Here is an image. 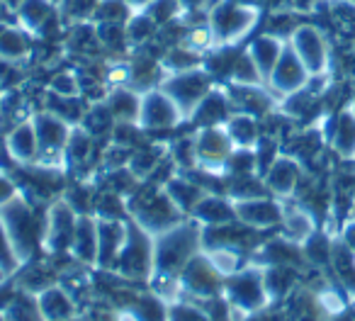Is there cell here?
<instances>
[{
	"mask_svg": "<svg viewBox=\"0 0 355 321\" xmlns=\"http://www.w3.org/2000/svg\"><path fill=\"white\" fill-rule=\"evenodd\" d=\"M214 85H217V80H214V76L209 73L205 66L180 71V73H166L161 80V88L171 95L173 103L185 114V119L195 112V107L202 103L205 95H207Z\"/></svg>",
	"mask_w": 355,
	"mask_h": 321,
	"instance_id": "277c9868",
	"label": "cell"
},
{
	"mask_svg": "<svg viewBox=\"0 0 355 321\" xmlns=\"http://www.w3.org/2000/svg\"><path fill=\"white\" fill-rule=\"evenodd\" d=\"M285 46H287V40H282V37H277V35H270V32H263V35H256L248 42L246 51H248V56L256 61L263 78H268L270 71L275 69V64L280 61Z\"/></svg>",
	"mask_w": 355,
	"mask_h": 321,
	"instance_id": "44dd1931",
	"label": "cell"
},
{
	"mask_svg": "<svg viewBox=\"0 0 355 321\" xmlns=\"http://www.w3.org/2000/svg\"><path fill=\"white\" fill-rule=\"evenodd\" d=\"M166 193H168V198L175 202V207L180 209L183 214H193L195 205H198L200 200L205 198V190L200 188V185L185 180V178L166 180Z\"/></svg>",
	"mask_w": 355,
	"mask_h": 321,
	"instance_id": "f546056e",
	"label": "cell"
},
{
	"mask_svg": "<svg viewBox=\"0 0 355 321\" xmlns=\"http://www.w3.org/2000/svg\"><path fill=\"white\" fill-rule=\"evenodd\" d=\"M37 141H40V161H56L59 156H66V144L71 137V124L66 119L56 117L49 110L32 114Z\"/></svg>",
	"mask_w": 355,
	"mask_h": 321,
	"instance_id": "8fae6325",
	"label": "cell"
},
{
	"mask_svg": "<svg viewBox=\"0 0 355 321\" xmlns=\"http://www.w3.org/2000/svg\"><path fill=\"white\" fill-rule=\"evenodd\" d=\"M350 3H355V0H350Z\"/></svg>",
	"mask_w": 355,
	"mask_h": 321,
	"instance_id": "f907efd6",
	"label": "cell"
},
{
	"mask_svg": "<svg viewBox=\"0 0 355 321\" xmlns=\"http://www.w3.org/2000/svg\"><path fill=\"white\" fill-rule=\"evenodd\" d=\"M144 12L151 15V20L158 27L173 25V22L183 20V8H180V0H156L153 6H148Z\"/></svg>",
	"mask_w": 355,
	"mask_h": 321,
	"instance_id": "8d00e7d4",
	"label": "cell"
},
{
	"mask_svg": "<svg viewBox=\"0 0 355 321\" xmlns=\"http://www.w3.org/2000/svg\"><path fill=\"white\" fill-rule=\"evenodd\" d=\"M35 37L25 27L17 25L15 20L0 25V59L25 66L32 59V54H35Z\"/></svg>",
	"mask_w": 355,
	"mask_h": 321,
	"instance_id": "e0dca14e",
	"label": "cell"
},
{
	"mask_svg": "<svg viewBox=\"0 0 355 321\" xmlns=\"http://www.w3.org/2000/svg\"><path fill=\"white\" fill-rule=\"evenodd\" d=\"M282 224H285V234L292 241H304L311 236V217L302 209L282 212Z\"/></svg>",
	"mask_w": 355,
	"mask_h": 321,
	"instance_id": "74e56055",
	"label": "cell"
},
{
	"mask_svg": "<svg viewBox=\"0 0 355 321\" xmlns=\"http://www.w3.org/2000/svg\"><path fill=\"white\" fill-rule=\"evenodd\" d=\"M290 49L300 56V61L306 66L309 76H324L329 69V44L319 27L314 25H297V30L287 40Z\"/></svg>",
	"mask_w": 355,
	"mask_h": 321,
	"instance_id": "30bf717a",
	"label": "cell"
},
{
	"mask_svg": "<svg viewBox=\"0 0 355 321\" xmlns=\"http://www.w3.org/2000/svg\"><path fill=\"white\" fill-rule=\"evenodd\" d=\"M258 8H266V10H270V12H277V10L290 8V0H258Z\"/></svg>",
	"mask_w": 355,
	"mask_h": 321,
	"instance_id": "b9f144b4",
	"label": "cell"
},
{
	"mask_svg": "<svg viewBox=\"0 0 355 321\" xmlns=\"http://www.w3.org/2000/svg\"><path fill=\"white\" fill-rule=\"evenodd\" d=\"M0 219H3V227H6L8 236H10L12 246H15L20 263L27 261L37 251V246L44 241V227H40L35 207H30L17 195V198H12L10 202L0 207Z\"/></svg>",
	"mask_w": 355,
	"mask_h": 321,
	"instance_id": "3957f363",
	"label": "cell"
},
{
	"mask_svg": "<svg viewBox=\"0 0 355 321\" xmlns=\"http://www.w3.org/2000/svg\"><path fill=\"white\" fill-rule=\"evenodd\" d=\"M202 251V229L198 222H180L168 232L153 236V272L175 280L190 258Z\"/></svg>",
	"mask_w": 355,
	"mask_h": 321,
	"instance_id": "6da1fadb",
	"label": "cell"
},
{
	"mask_svg": "<svg viewBox=\"0 0 355 321\" xmlns=\"http://www.w3.org/2000/svg\"><path fill=\"white\" fill-rule=\"evenodd\" d=\"M331 144L340 156H355V114L340 112L331 124Z\"/></svg>",
	"mask_w": 355,
	"mask_h": 321,
	"instance_id": "4dcf8cb0",
	"label": "cell"
},
{
	"mask_svg": "<svg viewBox=\"0 0 355 321\" xmlns=\"http://www.w3.org/2000/svg\"><path fill=\"white\" fill-rule=\"evenodd\" d=\"M236 219L243 227L251 229H268L282 222V207L268 198H251V200H236L234 202Z\"/></svg>",
	"mask_w": 355,
	"mask_h": 321,
	"instance_id": "2e32d148",
	"label": "cell"
},
{
	"mask_svg": "<svg viewBox=\"0 0 355 321\" xmlns=\"http://www.w3.org/2000/svg\"><path fill=\"white\" fill-rule=\"evenodd\" d=\"M193 219L200 227H222V224H232L236 219L234 212V202L217 195H205L193 209Z\"/></svg>",
	"mask_w": 355,
	"mask_h": 321,
	"instance_id": "d4e9b609",
	"label": "cell"
},
{
	"mask_svg": "<svg viewBox=\"0 0 355 321\" xmlns=\"http://www.w3.org/2000/svg\"><path fill=\"white\" fill-rule=\"evenodd\" d=\"M261 20V8L243 6L236 0H222L207 10V25L217 46H236L243 42Z\"/></svg>",
	"mask_w": 355,
	"mask_h": 321,
	"instance_id": "7a4b0ae2",
	"label": "cell"
},
{
	"mask_svg": "<svg viewBox=\"0 0 355 321\" xmlns=\"http://www.w3.org/2000/svg\"><path fill=\"white\" fill-rule=\"evenodd\" d=\"M42 304V311H44L46 316H51V319H66V316L73 314V304H71V300L66 297V292L61 290H46L44 295H42L40 300Z\"/></svg>",
	"mask_w": 355,
	"mask_h": 321,
	"instance_id": "e575fe53",
	"label": "cell"
},
{
	"mask_svg": "<svg viewBox=\"0 0 355 321\" xmlns=\"http://www.w3.org/2000/svg\"><path fill=\"white\" fill-rule=\"evenodd\" d=\"M180 122H185V114L163 88L141 93V110H139L137 122L141 132H166V129L178 127Z\"/></svg>",
	"mask_w": 355,
	"mask_h": 321,
	"instance_id": "52a82bcc",
	"label": "cell"
},
{
	"mask_svg": "<svg viewBox=\"0 0 355 321\" xmlns=\"http://www.w3.org/2000/svg\"><path fill=\"white\" fill-rule=\"evenodd\" d=\"M114 266L119 268V272H124L127 277H137V280H144L153 272V236L134 219L127 222V238H124Z\"/></svg>",
	"mask_w": 355,
	"mask_h": 321,
	"instance_id": "8992f818",
	"label": "cell"
},
{
	"mask_svg": "<svg viewBox=\"0 0 355 321\" xmlns=\"http://www.w3.org/2000/svg\"><path fill=\"white\" fill-rule=\"evenodd\" d=\"M180 8H183V17L190 22L207 20V10L212 8V0H180Z\"/></svg>",
	"mask_w": 355,
	"mask_h": 321,
	"instance_id": "ab89813d",
	"label": "cell"
},
{
	"mask_svg": "<svg viewBox=\"0 0 355 321\" xmlns=\"http://www.w3.org/2000/svg\"><path fill=\"white\" fill-rule=\"evenodd\" d=\"M127 238V222L98 217V266H112Z\"/></svg>",
	"mask_w": 355,
	"mask_h": 321,
	"instance_id": "ffe728a7",
	"label": "cell"
},
{
	"mask_svg": "<svg viewBox=\"0 0 355 321\" xmlns=\"http://www.w3.org/2000/svg\"><path fill=\"white\" fill-rule=\"evenodd\" d=\"M20 266V258L15 253V246H12L10 236H8L6 227H3V219H0V270L10 272Z\"/></svg>",
	"mask_w": 355,
	"mask_h": 321,
	"instance_id": "f35d334b",
	"label": "cell"
},
{
	"mask_svg": "<svg viewBox=\"0 0 355 321\" xmlns=\"http://www.w3.org/2000/svg\"><path fill=\"white\" fill-rule=\"evenodd\" d=\"M214 3H222V0H212V6H214Z\"/></svg>",
	"mask_w": 355,
	"mask_h": 321,
	"instance_id": "c3c4849f",
	"label": "cell"
},
{
	"mask_svg": "<svg viewBox=\"0 0 355 321\" xmlns=\"http://www.w3.org/2000/svg\"><path fill=\"white\" fill-rule=\"evenodd\" d=\"M12 198H17V188H15V183H12L10 178H8L3 171H0V207L6 202H10Z\"/></svg>",
	"mask_w": 355,
	"mask_h": 321,
	"instance_id": "60d3db41",
	"label": "cell"
},
{
	"mask_svg": "<svg viewBox=\"0 0 355 321\" xmlns=\"http://www.w3.org/2000/svg\"><path fill=\"white\" fill-rule=\"evenodd\" d=\"M353 114H355V105H353Z\"/></svg>",
	"mask_w": 355,
	"mask_h": 321,
	"instance_id": "681fc988",
	"label": "cell"
},
{
	"mask_svg": "<svg viewBox=\"0 0 355 321\" xmlns=\"http://www.w3.org/2000/svg\"><path fill=\"white\" fill-rule=\"evenodd\" d=\"M266 188L275 195H290L297 188V180H300V164L290 156H277L275 164L266 171Z\"/></svg>",
	"mask_w": 355,
	"mask_h": 321,
	"instance_id": "484cf974",
	"label": "cell"
},
{
	"mask_svg": "<svg viewBox=\"0 0 355 321\" xmlns=\"http://www.w3.org/2000/svg\"><path fill=\"white\" fill-rule=\"evenodd\" d=\"M105 105H107L114 124H137L139 110H141V93L129 88V85L110 88L107 98H105Z\"/></svg>",
	"mask_w": 355,
	"mask_h": 321,
	"instance_id": "cb8c5ba5",
	"label": "cell"
},
{
	"mask_svg": "<svg viewBox=\"0 0 355 321\" xmlns=\"http://www.w3.org/2000/svg\"><path fill=\"white\" fill-rule=\"evenodd\" d=\"M124 3H127L134 12H141V10H146L148 6H153L156 0H124Z\"/></svg>",
	"mask_w": 355,
	"mask_h": 321,
	"instance_id": "ee69618b",
	"label": "cell"
},
{
	"mask_svg": "<svg viewBox=\"0 0 355 321\" xmlns=\"http://www.w3.org/2000/svg\"><path fill=\"white\" fill-rule=\"evenodd\" d=\"M132 12L134 10L124 0H100L98 10H95L90 22H117V25H124L132 17Z\"/></svg>",
	"mask_w": 355,
	"mask_h": 321,
	"instance_id": "d590c367",
	"label": "cell"
},
{
	"mask_svg": "<svg viewBox=\"0 0 355 321\" xmlns=\"http://www.w3.org/2000/svg\"><path fill=\"white\" fill-rule=\"evenodd\" d=\"M195 164H200L205 171H222L227 166L229 156L234 153V141L224 124L219 127H198L193 137Z\"/></svg>",
	"mask_w": 355,
	"mask_h": 321,
	"instance_id": "ba28073f",
	"label": "cell"
},
{
	"mask_svg": "<svg viewBox=\"0 0 355 321\" xmlns=\"http://www.w3.org/2000/svg\"><path fill=\"white\" fill-rule=\"evenodd\" d=\"M15 17H12V10L6 6V0H0V25H6V22H12Z\"/></svg>",
	"mask_w": 355,
	"mask_h": 321,
	"instance_id": "f6af8a7d",
	"label": "cell"
},
{
	"mask_svg": "<svg viewBox=\"0 0 355 321\" xmlns=\"http://www.w3.org/2000/svg\"><path fill=\"white\" fill-rule=\"evenodd\" d=\"M132 219L141 229H146L151 236H158V234L168 232V229L183 222V212L168 198L166 190H153V193L144 195L134 202Z\"/></svg>",
	"mask_w": 355,
	"mask_h": 321,
	"instance_id": "5b68a950",
	"label": "cell"
},
{
	"mask_svg": "<svg viewBox=\"0 0 355 321\" xmlns=\"http://www.w3.org/2000/svg\"><path fill=\"white\" fill-rule=\"evenodd\" d=\"M98 6H100V0H64L59 6V10L66 25H76V22L93 20Z\"/></svg>",
	"mask_w": 355,
	"mask_h": 321,
	"instance_id": "836d02e7",
	"label": "cell"
},
{
	"mask_svg": "<svg viewBox=\"0 0 355 321\" xmlns=\"http://www.w3.org/2000/svg\"><path fill=\"white\" fill-rule=\"evenodd\" d=\"M229 103H232L234 112L251 114V117H263L272 110V93L268 85H227Z\"/></svg>",
	"mask_w": 355,
	"mask_h": 321,
	"instance_id": "5bb4252c",
	"label": "cell"
},
{
	"mask_svg": "<svg viewBox=\"0 0 355 321\" xmlns=\"http://www.w3.org/2000/svg\"><path fill=\"white\" fill-rule=\"evenodd\" d=\"M229 83H236V85H266V78L263 73L258 71L256 61L248 56V51L243 49L241 54L236 56L232 66V73H229Z\"/></svg>",
	"mask_w": 355,
	"mask_h": 321,
	"instance_id": "1f68e13d",
	"label": "cell"
},
{
	"mask_svg": "<svg viewBox=\"0 0 355 321\" xmlns=\"http://www.w3.org/2000/svg\"><path fill=\"white\" fill-rule=\"evenodd\" d=\"M161 66L166 73H180V71L200 69V66H205V54H198V51H193L185 44H175L163 49Z\"/></svg>",
	"mask_w": 355,
	"mask_h": 321,
	"instance_id": "83f0119b",
	"label": "cell"
},
{
	"mask_svg": "<svg viewBox=\"0 0 355 321\" xmlns=\"http://www.w3.org/2000/svg\"><path fill=\"white\" fill-rule=\"evenodd\" d=\"M158 30H161V27H158L156 22L151 20V15L144 10L132 12V17L124 22V32H127V42H129V46H132V51L139 49V46H146V44H151V42H156Z\"/></svg>",
	"mask_w": 355,
	"mask_h": 321,
	"instance_id": "f1b7e54d",
	"label": "cell"
},
{
	"mask_svg": "<svg viewBox=\"0 0 355 321\" xmlns=\"http://www.w3.org/2000/svg\"><path fill=\"white\" fill-rule=\"evenodd\" d=\"M3 275H6V272H3V270H0V280H3Z\"/></svg>",
	"mask_w": 355,
	"mask_h": 321,
	"instance_id": "7dc6e473",
	"label": "cell"
},
{
	"mask_svg": "<svg viewBox=\"0 0 355 321\" xmlns=\"http://www.w3.org/2000/svg\"><path fill=\"white\" fill-rule=\"evenodd\" d=\"M343 241H345V248H348L350 253H355V222L345 224V229H343Z\"/></svg>",
	"mask_w": 355,
	"mask_h": 321,
	"instance_id": "7bdbcfd3",
	"label": "cell"
},
{
	"mask_svg": "<svg viewBox=\"0 0 355 321\" xmlns=\"http://www.w3.org/2000/svg\"><path fill=\"white\" fill-rule=\"evenodd\" d=\"M224 129L229 132V137H232L236 148H253L258 144V139H261L258 119L243 112H232V117L227 119Z\"/></svg>",
	"mask_w": 355,
	"mask_h": 321,
	"instance_id": "4316f807",
	"label": "cell"
},
{
	"mask_svg": "<svg viewBox=\"0 0 355 321\" xmlns=\"http://www.w3.org/2000/svg\"><path fill=\"white\" fill-rule=\"evenodd\" d=\"M219 277H222V272L212 266L207 253L200 251L198 256L190 258V263L183 268V272L178 275V280H180V285H183L185 290L207 297V295H212L214 287L219 285Z\"/></svg>",
	"mask_w": 355,
	"mask_h": 321,
	"instance_id": "9a60e30c",
	"label": "cell"
},
{
	"mask_svg": "<svg viewBox=\"0 0 355 321\" xmlns=\"http://www.w3.org/2000/svg\"><path fill=\"white\" fill-rule=\"evenodd\" d=\"M12 17L35 40H46L64 25L59 6L51 0H20V6L12 10Z\"/></svg>",
	"mask_w": 355,
	"mask_h": 321,
	"instance_id": "9c48e42d",
	"label": "cell"
},
{
	"mask_svg": "<svg viewBox=\"0 0 355 321\" xmlns=\"http://www.w3.org/2000/svg\"><path fill=\"white\" fill-rule=\"evenodd\" d=\"M51 3H56V6H61V3H64V0H51Z\"/></svg>",
	"mask_w": 355,
	"mask_h": 321,
	"instance_id": "bcb514c9",
	"label": "cell"
},
{
	"mask_svg": "<svg viewBox=\"0 0 355 321\" xmlns=\"http://www.w3.org/2000/svg\"><path fill=\"white\" fill-rule=\"evenodd\" d=\"M232 112L234 110H232V103H229L227 88L214 85L188 119L198 124V127H219V124H227Z\"/></svg>",
	"mask_w": 355,
	"mask_h": 321,
	"instance_id": "ac0fdd59",
	"label": "cell"
},
{
	"mask_svg": "<svg viewBox=\"0 0 355 321\" xmlns=\"http://www.w3.org/2000/svg\"><path fill=\"white\" fill-rule=\"evenodd\" d=\"M0 93H3V90H0Z\"/></svg>",
	"mask_w": 355,
	"mask_h": 321,
	"instance_id": "816d5d0a",
	"label": "cell"
},
{
	"mask_svg": "<svg viewBox=\"0 0 355 321\" xmlns=\"http://www.w3.org/2000/svg\"><path fill=\"white\" fill-rule=\"evenodd\" d=\"M309 71L306 66L300 61V56L290 49V44L285 46L280 61L275 64V69L270 71V76L266 78V85L272 95H280V98H287V95L302 90L306 83H309Z\"/></svg>",
	"mask_w": 355,
	"mask_h": 321,
	"instance_id": "7c38bea8",
	"label": "cell"
},
{
	"mask_svg": "<svg viewBox=\"0 0 355 321\" xmlns=\"http://www.w3.org/2000/svg\"><path fill=\"white\" fill-rule=\"evenodd\" d=\"M76 222H78V212L69 202H56L49 209L44 222V246H49V251H66V248H71Z\"/></svg>",
	"mask_w": 355,
	"mask_h": 321,
	"instance_id": "4fadbf2b",
	"label": "cell"
},
{
	"mask_svg": "<svg viewBox=\"0 0 355 321\" xmlns=\"http://www.w3.org/2000/svg\"><path fill=\"white\" fill-rule=\"evenodd\" d=\"M6 148L17 164L30 166L35 161H40V141H37L35 124L30 119H22L10 129V134L6 137Z\"/></svg>",
	"mask_w": 355,
	"mask_h": 321,
	"instance_id": "d6986e66",
	"label": "cell"
},
{
	"mask_svg": "<svg viewBox=\"0 0 355 321\" xmlns=\"http://www.w3.org/2000/svg\"><path fill=\"white\" fill-rule=\"evenodd\" d=\"M46 93L64 95V98H83V93H80V73L78 71H69V69L56 71L49 78Z\"/></svg>",
	"mask_w": 355,
	"mask_h": 321,
	"instance_id": "d6a6232c",
	"label": "cell"
},
{
	"mask_svg": "<svg viewBox=\"0 0 355 321\" xmlns=\"http://www.w3.org/2000/svg\"><path fill=\"white\" fill-rule=\"evenodd\" d=\"M229 300L236 302L239 306H246V309H253L263 302L266 297V280H263L261 272L256 270H246L234 275V280H229Z\"/></svg>",
	"mask_w": 355,
	"mask_h": 321,
	"instance_id": "7402d4cb",
	"label": "cell"
},
{
	"mask_svg": "<svg viewBox=\"0 0 355 321\" xmlns=\"http://www.w3.org/2000/svg\"><path fill=\"white\" fill-rule=\"evenodd\" d=\"M71 253L85 266L98 263V219L90 214H78L76 222L73 241H71Z\"/></svg>",
	"mask_w": 355,
	"mask_h": 321,
	"instance_id": "603a6c76",
	"label": "cell"
}]
</instances>
